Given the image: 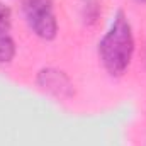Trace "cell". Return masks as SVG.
Masks as SVG:
<instances>
[{
    "label": "cell",
    "mask_w": 146,
    "mask_h": 146,
    "mask_svg": "<svg viewBox=\"0 0 146 146\" xmlns=\"http://www.w3.org/2000/svg\"><path fill=\"white\" fill-rule=\"evenodd\" d=\"M134 54V34L124 10H117L107 33L99 41V58L110 76H121Z\"/></svg>",
    "instance_id": "1"
},
{
    "label": "cell",
    "mask_w": 146,
    "mask_h": 146,
    "mask_svg": "<svg viewBox=\"0 0 146 146\" xmlns=\"http://www.w3.org/2000/svg\"><path fill=\"white\" fill-rule=\"evenodd\" d=\"M22 10L27 26L37 37L51 41L58 34V21L53 0H24Z\"/></svg>",
    "instance_id": "2"
},
{
    "label": "cell",
    "mask_w": 146,
    "mask_h": 146,
    "mask_svg": "<svg viewBox=\"0 0 146 146\" xmlns=\"http://www.w3.org/2000/svg\"><path fill=\"white\" fill-rule=\"evenodd\" d=\"M36 82L42 90H46L48 94H51L58 99H70L75 94L73 82L70 80V76L63 70L54 68V66L39 70Z\"/></svg>",
    "instance_id": "3"
},
{
    "label": "cell",
    "mask_w": 146,
    "mask_h": 146,
    "mask_svg": "<svg viewBox=\"0 0 146 146\" xmlns=\"http://www.w3.org/2000/svg\"><path fill=\"white\" fill-rule=\"evenodd\" d=\"M15 56V42L9 34H0V63H10Z\"/></svg>",
    "instance_id": "4"
},
{
    "label": "cell",
    "mask_w": 146,
    "mask_h": 146,
    "mask_svg": "<svg viewBox=\"0 0 146 146\" xmlns=\"http://www.w3.org/2000/svg\"><path fill=\"white\" fill-rule=\"evenodd\" d=\"M100 12V5L99 0H83L82 3V17L87 24H94L99 17Z\"/></svg>",
    "instance_id": "5"
},
{
    "label": "cell",
    "mask_w": 146,
    "mask_h": 146,
    "mask_svg": "<svg viewBox=\"0 0 146 146\" xmlns=\"http://www.w3.org/2000/svg\"><path fill=\"white\" fill-rule=\"evenodd\" d=\"M12 26V12L10 9L0 2V34H7Z\"/></svg>",
    "instance_id": "6"
},
{
    "label": "cell",
    "mask_w": 146,
    "mask_h": 146,
    "mask_svg": "<svg viewBox=\"0 0 146 146\" xmlns=\"http://www.w3.org/2000/svg\"><path fill=\"white\" fill-rule=\"evenodd\" d=\"M139 2H146V0H139Z\"/></svg>",
    "instance_id": "7"
}]
</instances>
